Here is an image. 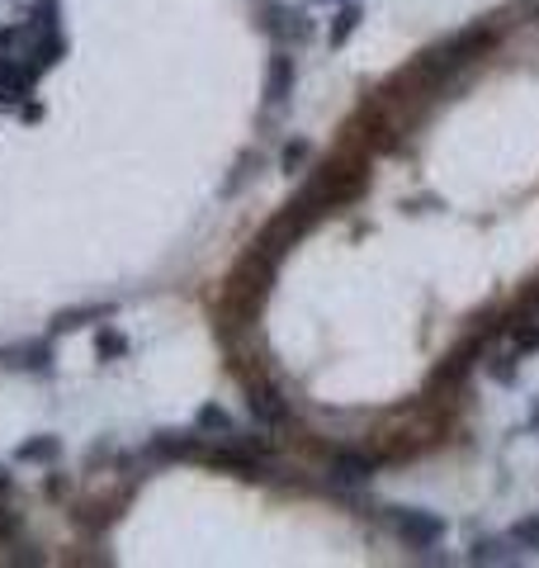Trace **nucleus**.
Wrapping results in <instances>:
<instances>
[{"instance_id": "nucleus-1", "label": "nucleus", "mask_w": 539, "mask_h": 568, "mask_svg": "<svg viewBox=\"0 0 539 568\" xmlns=\"http://www.w3.org/2000/svg\"><path fill=\"white\" fill-rule=\"evenodd\" d=\"M492 48H497V29H488V24L459 29V33H449L445 43L426 48L421 58L411 62V71H407L403 81H417V85H426V91H440V85H445L449 77H459L464 67L482 62V58H488Z\"/></svg>"}, {"instance_id": "nucleus-2", "label": "nucleus", "mask_w": 539, "mask_h": 568, "mask_svg": "<svg viewBox=\"0 0 539 568\" xmlns=\"http://www.w3.org/2000/svg\"><path fill=\"white\" fill-rule=\"evenodd\" d=\"M369 185V152H359V148H340L336 156H327V162L317 166V175L308 181V190L298 194V209H308L313 219H322L327 209L336 204H350L359 200Z\"/></svg>"}, {"instance_id": "nucleus-3", "label": "nucleus", "mask_w": 539, "mask_h": 568, "mask_svg": "<svg viewBox=\"0 0 539 568\" xmlns=\"http://www.w3.org/2000/svg\"><path fill=\"white\" fill-rule=\"evenodd\" d=\"M256 24L265 39H275L279 48H298L313 39V20L303 10H289L279 0H256Z\"/></svg>"}, {"instance_id": "nucleus-4", "label": "nucleus", "mask_w": 539, "mask_h": 568, "mask_svg": "<svg viewBox=\"0 0 539 568\" xmlns=\"http://www.w3.org/2000/svg\"><path fill=\"white\" fill-rule=\"evenodd\" d=\"M246 413L256 426H265V432H279V426H289L294 413H289V398L279 394V384H270V379H246Z\"/></svg>"}, {"instance_id": "nucleus-5", "label": "nucleus", "mask_w": 539, "mask_h": 568, "mask_svg": "<svg viewBox=\"0 0 539 568\" xmlns=\"http://www.w3.org/2000/svg\"><path fill=\"white\" fill-rule=\"evenodd\" d=\"M0 369L14 375H52V336H20V342L0 346Z\"/></svg>"}, {"instance_id": "nucleus-6", "label": "nucleus", "mask_w": 539, "mask_h": 568, "mask_svg": "<svg viewBox=\"0 0 539 568\" xmlns=\"http://www.w3.org/2000/svg\"><path fill=\"white\" fill-rule=\"evenodd\" d=\"M393 530L407 540V549H436L445 540V517L426 507H393Z\"/></svg>"}, {"instance_id": "nucleus-7", "label": "nucleus", "mask_w": 539, "mask_h": 568, "mask_svg": "<svg viewBox=\"0 0 539 568\" xmlns=\"http://www.w3.org/2000/svg\"><path fill=\"white\" fill-rule=\"evenodd\" d=\"M39 85V71H33L20 52H0V110H20Z\"/></svg>"}, {"instance_id": "nucleus-8", "label": "nucleus", "mask_w": 539, "mask_h": 568, "mask_svg": "<svg viewBox=\"0 0 539 568\" xmlns=\"http://www.w3.org/2000/svg\"><path fill=\"white\" fill-rule=\"evenodd\" d=\"M379 465H384V455H379V450H332L327 474H332V484L350 488V484H369Z\"/></svg>"}, {"instance_id": "nucleus-9", "label": "nucleus", "mask_w": 539, "mask_h": 568, "mask_svg": "<svg viewBox=\"0 0 539 568\" xmlns=\"http://www.w3.org/2000/svg\"><path fill=\"white\" fill-rule=\"evenodd\" d=\"M478 355H482V336L464 342L459 351H449L445 361L436 365V375H430V388H464L469 375H474V365H478Z\"/></svg>"}, {"instance_id": "nucleus-10", "label": "nucleus", "mask_w": 539, "mask_h": 568, "mask_svg": "<svg viewBox=\"0 0 539 568\" xmlns=\"http://www.w3.org/2000/svg\"><path fill=\"white\" fill-rule=\"evenodd\" d=\"M148 455L152 459H166V465H180V459H200L204 455V432H152Z\"/></svg>"}, {"instance_id": "nucleus-11", "label": "nucleus", "mask_w": 539, "mask_h": 568, "mask_svg": "<svg viewBox=\"0 0 539 568\" xmlns=\"http://www.w3.org/2000/svg\"><path fill=\"white\" fill-rule=\"evenodd\" d=\"M114 313H119V304H71V308H58V313H52V323H48V336H67V332L110 323Z\"/></svg>"}, {"instance_id": "nucleus-12", "label": "nucleus", "mask_w": 539, "mask_h": 568, "mask_svg": "<svg viewBox=\"0 0 539 568\" xmlns=\"http://www.w3.org/2000/svg\"><path fill=\"white\" fill-rule=\"evenodd\" d=\"M294 81H298V67L289 58V48H275V58L265 67V104L270 110H275V104H289Z\"/></svg>"}, {"instance_id": "nucleus-13", "label": "nucleus", "mask_w": 539, "mask_h": 568, "mask_svg": "<svg viewBox=\"0 0 539 568\" xmlns=\"http://www.w3.org/2000/svg\"><path fill=\"white\" fill-rule=\"evenodd\" d=\"M62 459V436L58 432H33L29 440L14 446V465H39V469H52Z\"/></svg>"}, {"instance_id": "nucleus-14", "label": "nucleus", "mask_w": 539, "mask_h": 568, "mask_svg": "<svg viewBox=\"0 0 539 568\" xmlns=\"http://www.w3.org/2000/svg\"><path fill=\"white\" fill-rule=\"evenodd\" d=\"M20 58H24L33 71H39V77H43V71H52V67H58V62L67 58V39H62V29H58V33H33V39L24 43Z\"/></svg>"}, {"instance_id": "nucleus-15", "label": "nucleus", "mask_w": 539, "mask_h": 568, "mask_svg": "<svg viewBox=\"0 0 539 568\" xmlns=\"http://www.w3.org/2000/svg\"><path fill=\"white\" fill-rule=\"evenodd\" d=\"M24 29H29V39L33 33H58L62 29V0H33Z\"/></svg>"}, {"instance_id": "nucleus-16", "label": "nucleus", "mask_w": 539, "mask_h": 568, "mask_svg": "<svg viewBox=\"0 0 539 568\" xmlns=\"http://www.w3.org/2000/svg\"><path fill=\"white\" fill-rule=\"evenodd\" d=\"M194 426H200L204 436H218V440L223 436H237V422H232L227 407H218V403H204L200 413H194Z\"/></svg>"}, {"instance_id": "nucleus-17", "label": "nucleus", "mask_w": 539, "mask_h": 568, "mask_svg": "<svg viewBox=\"0 0 539 568\" xmlns=\"http://www.w3.org/2000/svg\"><path fill=\"white\" fill-rule=\"evenodd\" d=\"M0 545L6 549H29L24 545V511L10 507V503H0Z\"/></svg>"}, {"instance_id": "nucleus-18", "label": "nucleus", "mask_w": 539, "mask_h": 568, "mask_svg": "<svg viewBox=\"0 0 539 568\" xmlns=\"http://www.w3.org/2000/svg\"><path fill=\"white\" fill-rule=\"evenodd\" d=\"M95 351H100V361H119V355H129V336L114 323H95Z\"/></svg>"}, {"instance_id": "nucleus-19", "label": "nucleus", "mask_w": 539, "mask_h": 568, "mask_svg": "<svg viewBox=\"0 0 539 568\" xmlns=\"http://www.w3.org/2000/svg\"><path fill=\"white\" fill-rule=\"evenodd\" d=\"M511 346H516L520 355H535V351H539V317L516 313V323H511Z\"/></svg>"}, {"instance_id": "nucleus-20", "label": "nucleus", "mask_w": 539, "mask_h": 568, "mask_svg": "<svg viewBox=\"0 0 539 568\" xmlns=\"http://www.w3.org/2000/svg\"><path fill=\"white\" fill-rule=\"evenodd\" d=\"M359 29V6L355 0H346V6L336 10V20H332V33H327V43L340 48V43H350V33Z\"/></svg>"}, {"instance_id": "nucleus-21", "label": "nucleus", "mask_w": 539, "mask_h": 568, "mask_svg": "<svg viewBox=\"0 0 539 568\" xmlns=\"http://www.w3.org/2000/svg\"><path fill=\"white\" fill-rule=\"evenodd\" d=\"M474 564H516V555L501 540H474Z\"/></svg>"}, {"instance_id": "nucleus-22", "label": "nucleus", "mask_w": 539, "mask_h": 568, "mask_svg": "<svg viewBox=\"0 0 539 568\" xmlns=\"http://www.w3.org/2000/svg\"><path fill=\"white\" fill-rule=\"evenodd\" d=\"M511 540H516L520 549H535V555H539V517H520V521L511 526Z\"/></svg>"}, {"instance_id": "nucleus-23", "label": "nucleus", "mask_w": 539, "mask_h": 568, "mask_svg": "<svg viewBox=\"0 0 539 568\" xmlns=\"http://www.w3.org/2000/svg\"><path fill=\"white\" fill-rule=\"evenodd\" d=\"M516 365H520V351H507V355H492V379L497 384H516Z\"/></svg>"}, {"instance_id": "nucleus-24", "label": "nucleus", "mask_w": 539, "mask_h": 568, "mask_svg": "<svg viewBox=\"0 0 539 568\" xmlns=\"http://www.w3.org/2000/svg\"><path fill=\"white\" fill-rule=\"evenodd\" d=\"M308 156H313V142H303V138H294V142H289V148H284V156H279V166H284V171H289V175H294V171H298L303 162H308Z\"/></svg>"}, {"instance_id": "nucleus-25", "label": "nucleus", "mask_w": 539, "mask_h": 568, "mask_svg": "<svg viewBox=\"0 0 539 568\" xmlns=\"http://www.w3.org/2000/svg\"><path fill=\"white\" fill-rule=\"evenodd\" d=\"M43 497H52V503H67V497H71V478L58 474V469H48L43 474Z\"/></svg>"}, {"instance_id": "nucleus-26", "label": "nucleus", "mask_w": 539, "mask_h": 568, "mask_svg": "<svg viewBox=\"0 0 539 568\" xmlns=\"http://www.w3.org/2000/svg\"><path fill=\"white\" fill-rule=\"evenodd\" d=\"M29 43V29L24 24H0V52H20Z\"/></svg>"}, {"instance_id": "nucleus-27", "label": "nucleus", "mask_w": 539, "mask_h": 568, "mask_svg": "<svg viewBox=\"0 0 539 568\" xmlns=\"http://www.w3.org/2000/svg\"><path fill=\"white\" fill-rule=\"evenodd\" d=\"M14 497H20V478L0 465V503H14Z\"/></svg>"}, {"instance_id": "nucleus-28", "label": "nucleus", "mask_w": 539, "mask_h": 568, "mask_svg": "<svg viewBox=\"0 0 539 568\" xmlns=\"http://www.w3.org/2000/svg\"><path fill=\"white\" fill-rule=\"evenodd\" d=\"M535 20H539V6H535Z\"/></svg>"}]
</instances>
